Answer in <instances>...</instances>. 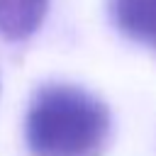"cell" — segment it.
<instances>
[{
    "instance_id": "cell-1",
    "label": "cell",
    "mask_w": 156,
    "mask_h": 156,
    "mask_svg": "<svg viewBox=\"0 0 156 156\" xmlns=\"http://www.w3.org/2000/svg\"><path fill=\"white\" fill-rule=\"evenodd\" d=\"M24 134L34 156H100L110 139V110L78 85L49 83L29 102Z\"/></svg>"
},
{
    "instance_id": "cell-2",
    "label": "cell",
    "mask_w": 156,
    "mask_h": 156,
    "mask_svg": "<svg viewBox=\"0 0 156 156\" xmlns=\"http://www.w3.org/2000/svg\"><path fill=\"white\" fill-rule=\"evenodd\" d=\"M110 15L127 39L156 46V0H110Z\"/></svg>"
},
{
    "instance_id": "cell-3",
    "label": "cell",
    "mask_w": 156,
    "mask_h": 156,
    "mask_svg": "<svg viewBox=\"0 0 156 156\" xmlns=\"http://www.w3.org/2000/svg\"><path fill=\"white\" fill-rule=\"evenodd\" d=\"M49 10V0H0V34L10 41L32 37Z\"/></svg>"
}]
</instances>
